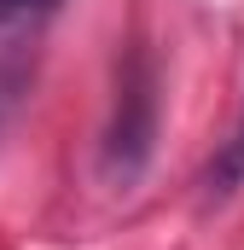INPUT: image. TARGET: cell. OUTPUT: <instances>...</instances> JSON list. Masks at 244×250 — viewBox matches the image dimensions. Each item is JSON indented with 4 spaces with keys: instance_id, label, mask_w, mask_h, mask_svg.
Returning <instances> with one entry per match:
<instances>
[{
    "instance_id": "2",
    "label": "cell",
    "mask_w": 244,
    "mask_h": 250,
    "mask_svg": "<svg viewBox=\"0 0 244 250\" xmlns=\"http://www.w3.org/2000/svg\"><path fill=\"white\" fill-rule=\"evenodd\" d=\"M239 187H244V117H239V128L221 140V151L209 157V169H203V198L221 204L227 192H239Z\"/></svg>"
},
{
    "instance_id": "3",
    "label": "cell",
    "mask_w": 244,
    "mask_h": 250,
    "mask_svg": "<svg viewBox=\"0 0 244 250\" xmlns=\"http://www.w3.org/2000/svg\"><path fill=\"white\" fill-rule=\"evenodd\" d=\"M64 0H0V29H23V23H41L47 12H59Z\"/></svg>"
},
{
    "instance_id": "1",
    "label": "cell",
    "mask_w": 244,
    "mask_h": 250,
    "mask_svg": "<svg viewBox=\"0 0 244 250\" xmlns=\"http://www.w3.org/2000/svg\"><path fill=\"white\" fill-rule=\"evenodd\" d=\"M151 140H157V70L145 53H134L117 82V111L105 128V175L134 181L151 157Z\"/></svg>"
}]
</instances>
